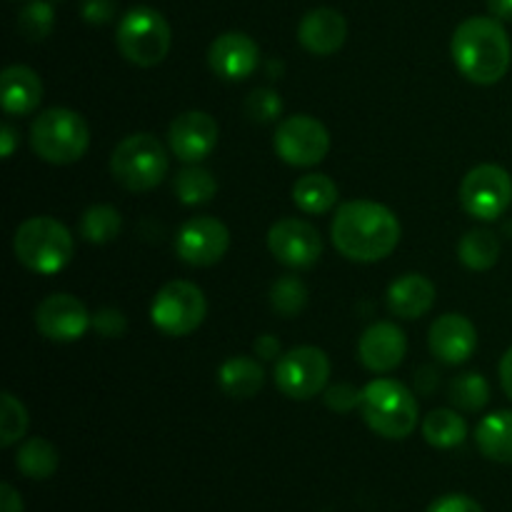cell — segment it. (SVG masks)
I'll use <instances>...</instances> for the list:
<instances>
[{"mask_svg":"<svg viewBox=\"0 0 512 512\" xmlns=\"http://www.w3.org/2000/svg\"><path fill=\"white\" fill-rule=\"evenodd\" d=\"M333 245L353 263H375L398 248L400 220L385 205L373 200H350L338 208L333 218Z\"/></svg>","mask_w":512,"mask_h":512,"instance_id":"6da1fadb","label":"cell"},{"mask_svg":"<svg viewBox=\"0 0 512 512\" xmlns=\"http://www.w3.org/2000/svg\"><path fill=\"white\" fill-rule=\"evenodd\" d=\"M450 53H453L455 68L470 83L495 85L508 75L512 45L508 30L498 18L475 15L455 28Z\"/></svg>","mask_w":512,"mask_h":512,"instance_id":"7a4b0ae2","label":"cell"},{"mask_svg":"<svg viewBox=\"0 0 512 512\" xmlns=\"http://www.w3.org/2000/svg\"><path fill=\"white\" fill-rule=\"evenodd\" d=\"M360 413L375 435L388 440H405L415 433L420 420L415 393L393 378H378L365 385Z\"/></svg>","mask_w":512,"mask_h":512,"instance_id":"3957f363","label":"cell"},{"mask_svg":"<svg viewBox=\"0 0 512 512\" xmlns=\"http://www.w3.org/2000/svg\"><path fill=\"white\" fill-rule=\"evenodd\" d=\"M13 253L33 273L55 275L73 260L75 240L60 220L38 215L15 230Z\"/></svg>","mask_w":512,"mask_h":512,"instance_id":"277c9868","label":"cell"},{"mask_svg":"<svg viewBox=\"0 0 512 512\" xmlns=\"http://www.w3.org/2000/svg\"><path fill=\"white\" fill-rule=\"evenodd\" d=\"M30 145L45 163L70 165L88 150L90 128L75 110L50 108L43 110L30 125Z\"/></svg>","mask_w":512,"mask_h":512,"instance_id":"5b68a950","label":"cell"},{"mask_svg":"<svg viewBox=\"0 0 512 512\" xmlns=\"http://www.w3.org/2000/svg\"><path fill=\"white\" fill-rule=\"evenodd\" d=\"M110 173L130 193H148L168 175V153L155 135H128L110 155Z\"/></svg>","mask_w":512,"mask_h":512,"instance_id":"8992f818","label":"cell"},{"mask_svg":"<svg viewBox=\"0 0 512 512\" xmlns=\"http://www.w3.org/2000/svg\"><path fill=\"white\" fill-rule=\"evenodd\" d=\"M170 25L158 10L140 8L128 10L120 18L118 30H115V43H118L120 55L140 68H153L160 65L170 53Z\"/></svg>","mask_w":512,"mask_h":512,"instance_id":"52a82bcc","label":"cell"},{"mask_svg":"<svg viewBox=\"0 0 512 512\" xmlns=\"http://www.w3.org/2000/svg\"><path fill=\"white\" fill-rule=\"evenodd\" d=\"M208 303L198 285L188 280H170L155 295L150 305V320L168 338H183L203 325Z\"/></svg>","mask_w":512,"mask_h":512,"instance_id":"ba28073f","label":"cell"},{"mask_svg":"<svg viewBox=\"0 0 512 512\" xmlns=\"http://www.w3.org/2000/svg\"><path fill=\"white\" fill-rule=\"evenodd\" d=\"M330 360L313 345H300L280 355L275 365V385L290 400H310L328 385Z\"/></svg>","mask_w":512,"mask_h":512,"instance_id":"9c48e42d","label":"cell"},{"mask_svg":"<svg viewBox=\"0 0 512 512\" xmlns=\"http://www.w3.org/2000/svg\"><path fill=\"white\" fill-rule=\"evenodd\" d=\"M512 203V178L493 163L478 165L460 183V205L470 218L498 220Z\"/></svg>","mask_w":512,"mask_h":512,"instance_id":"30bf717a","label":"cell"},{"mask_svg":"<svg viewBox=\"0 0 512 512\" xmlns=\"http://www.w3.org/2000/svg\"><path fill=\"white\" fill-rule=\"evenodd\" d=\"M275 153L295 168L323 163L330 150V133L313 115H290L275 130Z\"/></svg>","mask_w":512,"mask_h":512,"instance_id":"8fae6325","label":"cell"},{"mask_svg":"<svg viewBox=\"0 0 512 512\" xmlns=\"http://www.w3.org/2000/svg\"><path fill=\"white\" fill-rule=\"evenodd\" d=\"M230 248V230L225 223L210 215H195L175 238V253L183 263L193 268H208V265L220 263Z\"/></svg>","mask_w":512,"mask_h":512,"instance_id":"7c38bea8","label":"cell"},{"mask_svg":"<svg viewBox=\"0 0 512 512\" xmlns=\"http://www.w3.org/2000/svg\"><path fill=\"white\" fill-rule=\"evenodd\" d=\"M268 248L278 263L288 268H313L323 255V238L300 218H283L270 228Z\"/></svg>","mask_w":512,"mask_h":512,"instance_id":"4fadbf2b","label":"cell"},{"mask_svg":"<svg viewBox=\"0 0 512 512\" xmlns=\"http://www.w3.org/2000/svg\"><path fill=\"white\" fill-rule=\"evenodd\" d=\"M35 325H38L40 335H45L48 340L73 343V340L83 338L85 330L93 325V315L75 295L55 293L35 308Z\"/></svg>","mask_w":512,"mask_h":512,"instance_id":"5bb4252c","label":"cell"},{"mask_svg":"<svg viewBox=\"0 0 512 512\" xmlns=\"http://www.w3.org/2000/svg\"><path fill=\"white\" fill-rule=\"evenodd\" d=\"M220 138L218 120L203 110H188L170 123L168 143L170 150L183 163H200L215 150Z\"/></svg>","mask_w":512,"mask_h":512,"instance_id":"9a60e30c","label":"cell"},{"mask_svg":"<svg viewBox=\"0 0 512 512\" xmlns=\"http://www.w3.org/2000/svg\"><path fill=\"white\" fill-rule=\"evenodd\" d=\"M430 353L445 365H463L478 350V330L465 315L445 313L430 325Z\"/></svg>","mask_w":512,"mask_h":512,"instance_id":"2e32d148","label":"cell"},{"mask_svg":"<svg viewBox=\"0 0 512 512\" xmlns=\"http://www.w3.org/2000/svg\"><path fill=\"white\" fill-rule=\"evenodd\" d=\"M208 65L215 75L225 80H245L258 70L260 48L250 35L230 30L210 43Z\"/></svg>","mask_w":512,"mask_h":512,"instance_id":"e0dca14e","label":"cell"},{"mask_svg":"<svg viewBox=\"0 0 512 512\" xmlns=\"http://www.w3.org/2000/svg\"><path fill=\"white\" fill-rule=\"evenodd\" d=\"M408 353V338L395 323H375L360 335L358 360L370 373H393Z\"/></svg>","mask_w":512,"mask_h":512,"instance_id":"ac0fdd59","label":"cell"},{"mask_svg":"<svg viewBox=\"0 0 512 512\" xmlns=\"http://www.w3.org/2000/svg\"><path fill=\"white\" fill-rule=\"evenodd\" d=\"M348 38V23H345L343 13L333 8H315L303 15L298 25V40L308 53L333 55L338 53Z\"/></svg>","mask_w":512,"mask_h":512,"instance_id":"d6986e66","label":"cell"},{"mask_svg":"<svg viewBox=\"0 0 512 512\" xmlns=\"http://www.w3.org/2000/svg\"><path fill=\"white\" fill-rule=\"evenodd\" d=\"M0 100L8 115H30L43 100V80L28 65H8L0 75Z\"/></svg>","mask_w":512,"mask_h":512,"instance_id":"ffe728a7","label":"cell"},{"mask_svg":"<svg viewBox=\"0 0 512 512\" xmlns=\"http://www.w3.org/2000/svg\"><path fill=\"white\" fill-rule=\"evenodd\" d=\"M435 303V285L425 275L408 273L388 288L390 313L403 320H418L430 313Z\"/></svg>","mask_w":512,"mask_h":512,"instance_id":"44dd1931","label":"cell"},{"mask_svg":"<svg viewBox=\"0 0 512 512\" xmlns=\"http://www.w3.org/2000/svg\"><path fill=\"white\" fill-rule=\"evenodd\" d=\"M265 383L263 365L248 355H233L225 360L218 370V385L228 398L245 400L258 395V390Z\"/></svg>","mask_w":512,"mask_h":512,"instance_id":"7402d4cb","label":"cell"},{"mask_svg":"<svg viewBox=\"0 0 512 512\" xmlns=\"http://www.w3.org/2000/svg\"><path fill=\"white\" fill-rule=\"evenodd\" d=\"M480 453L493 463H512V410H498L480 420L475 428Z\"/></svg>","mask_w":512,"mask_h":512,"instance_id":"603a6c76","label":"cell"},{"mask_svg":"<svg viewBox=\"0 0 512 512\" xmlns=\"http://www.w3.org/2000/svg\"><path fill=\"white\" fill-rule=\"evenodd\" d=\"M338 185L323 173H308L293 185V203L305 215H325L338 203Z\"/></svg>","mask_w":512,"mask_h":512,"instance_id":"cb8c5ba5","label":"cell"},{"mask_svg":"<svg viewBox=\"0 0 512 512\" xmlns=\"http://www.w3.org/2000/svg\"><path fill=\"white\" fill-rule=\"evenodd\" d=\"M60 465V455L53 443L45 438H30L15 453V468L30 480L53 478Z\"/></svg>","mask_w":512,"mask_h":512,"instance_id":"d4e9b609","label":"cell"},{"mask_svg":"<svg viewBox=\"0 0 512 512\" xmlns=\"http://www.w3.org/2000/svg\"><path fill=\"white\" fill-rule=\"evenodd\" d=\"M458 258L470 270H490L500 260V240L493 230L475 228L465 233L458 243Z\"/></svg>","mask_w":512,"mask_h":512,"instance_id":"484cf974","label":"cell"},{"mask_svg":"<svg viewBox=\"0 0 512 512\" xmlns=\"http://www.w3.org/2000/svg\"><path fill=\"white\" fill-rule=\"evenodd\" d=\"M423 438L428 440V445L438 450L458 448L468 438V425H465V420L455 410H433L423 420Z\"/></svg>","mask_w":512,"mask_h":512,"instance_id":"4316f807","label":"cell"},{"mask_svg":"<svg viewBox=\"0 0 512 512\" xmlns=\"http://www.w3.org/2000/svg\"><path fill=\"white\" fill-rule=\"evenodd\" d=\"M173 190L183 205H203L215 198V193H218V180L213 178V173L208 168L190 165V168L180 170L175 175Z\"/></svg>","mask_w":512,"mask_h":512,"instance_id":"83f0119b","label":"cell"},{"mask_svg":"<svg viewBox=\"0 0 512 512\" xmlns=\"http://www.w3.org/2000/svg\"><path fill=\"white\" fill-rule=\"evenodd\" d=\"M120 228H123V218H120L118 210L113 205H93L83 213L80 218L78 230H80V238L88 240L93 245H105L110 240L118 238Z\"/></svg>","mask_w":512,"mask_h":512,"instance_id":"f1b7e54d","label":"cell"},{"mask_svg":"<svg viewBox=\"0 0 512 512\" xmlns=\"http://www.w3.org/2000/svg\"><path fill=\"white\" fill-rule=\"evenodd\" d=\"M448 398L455 408L465 410V413H478L488 405L490 400V385L480 373H465L450 380Z\"/></svg>","mask_w":512,"mask_h":512,"instance_id":"f546056e","label":"cell"},{"mask_svg":"<svg viewBox=\"0 0 512 512\" xmlns=\"http://www.w3.org/2000/svg\"><path fill=\"white\" fill-rule=\"evenodd\" d=\"M270 305H273L275 313H280L283 318H295L298 313H303L305 305H308V288L300 278L295 275H285L278 278L270 288Z\"/></svg>","mask_w":512,"mask_h":512,"instance_id":"4dcf8cb0","label":"cell"},{"mask_svg":"<svg viewBox=\"0 0 512 512\" xmlns=\"http://www.w3.org/2000/svg\"><path fill=\"white\" fill-rule=\"evenodd\" d=\"M55 25V10L48 0H30L18 15V30L30 43H40Z\"/></svg>","mask_w":512,"mask_h":512,"instance_id":"1f68e13d","label":"cell"},{"mask_svg":"<svg viewBox=\"0 0 512 512\" xmlns=\"http://www.w3.org/2000/svg\"><path fill=\"white\" fill-rule=\"evenodd\" d=\"M28 410L13 393H3L0 398V445L10 448L28 433Z\"/></svg>","mask_w":512,"mask_h":512,"instance_id":"d6a6232c","label":"cell"},{"mask_svg":"<svg viewBox=\"0 0 512 512\" xmlns=\"http://www.w3.org/2000/svg\"><path fill=\"white\" fill-rule=\"evenodd\" d=\"M243 110L253 123H273L283 113V100L273 88H258L245 98Z\"/></svg>","mask_w":512,"mask_h":512,"instance_id":"836d02e7","label":"cell"},{"mask_svg":"<svg viewBox=\"0 0 512 512\" xmlns=\"http://www.w3.org/2000/svg\"><path fill=\"white\" fill-rule=\"evenodd\" d=\"M325 405H328L333 413H353L355 408H360V400H363V390L355 388L350 383H338L333 388L325 390L323 395Z\"/></svg>","mask_w":512,"mask_h":512,"instance_id":"e575fe53","label":"cell"},{"mask_svg":"<svg viewBox=\"0 0 512 512\" xmlns=\"http://www.w3.org/2000/svg\"><path fill=\"white\" fill-rule=\"evenodd\" d=\"M93 328L103 338H123L125 330H128V318L118 308H100L93 315Z\"/></svg>","mask_w":512,"mask_h":512,"instance_id":"d590c367","label":"cell"},{"mask_svg":"<svg viewBox=\"0 0 512 512\" xmlns=\"http://www.w3.org/2000/svg\"><path fill=\"white\" fill-rule=\"evenodd\" d=\"M80 15L90 25H105L115 15V0H83L80 3Z\"/></svg>","mask_w":512,"mask_h":512,"instance_id":"8d00e7d4","label":"cell"},{"mask_svg":"<svg viewBox=\"0 0 512 512\" xmlns=\"http://www.w3.org/2000/svg\"><path fill=\"white\" fill-rule=\"evenodd\" d=\"M425 512H485L480 508V503H475L473 498H468V495H443V498H438L435 503H430V508Z\"/></svg>","mask_w":512,"mask_h":512,"instance_id":"74e56055","label":"cell"},{"mask_svg":"<svg viewBox=\"0 0 512 512\" xmlns=\"http://www.w3.org/2000/svg\"><path fill=\"white\" fill-rule=\"evenodd\" d=\"M253 350L260 360H275L280 355V340L275 335H260L253 343Z\"/></svg>","mask_w":512,"mask_h":512,"instance_id":"f35d334b","label":"cell"},{"mask_svg":"<svg viewBox=\"0 0 512 512\" xmlns=\"http://www.w3.org/2000/svg\"><path fill=\"white\" fill-rule=\"evenodd\" d=\"M0 512H23V498L10 483L0 485Z\"/></svg>","mask_w":512,"mask_h":512,"instance_id":"ab89813d","label":"cell"},{"mask_svg":"<svg viewBox=\"0 0 512 512\" xmlns=\"http://www.w3.org/2000/svg\"><path fill=\"white\" fill-rule=\"evenodd\" d=\"M500 383H503L505 395L512 400V348L500 360Z\"/></svg>","mask_w":512,"mask_h":512,"instance_id":"60d3db41","label":"cell"},{"mask_svg":"<svg viewBox=\"0 0 512 512\" xmlns=\"http://www.w3.org/2000/svg\"><path fill=\"white\" fill-rule=\"evenodd\" d=\"M0 143H3V158H10L15 153V145H18V133L10 123H5L0 128Z\"/></svg>","mask_w":512,"mask_h":512,"instance_id":"b9f144b4","label":"cell"},{"mask_svg":"<svg viewBox=\"0 0 512 512\" xmlns=\"http://www.w3.org/2000/svg\"><path fill=\"white\" fill-rule=\"evenodd\" d=\"M488 10L500 23L503 20H512V0H488Z\"/></svg>","mask_w":512,"mask_h":512,"instance_id":"7bdbcfd3","label":"cell"},{"mask_svg":"<svg viewBox=\"0 0 512 512\" xmlns=\"http://www.w3.org/2000/svg\"><path fill=\"white\" fill-rule=\"evenodd\" d=\"M415 383H418V390L423 395L433 393V390H435V370L433 368L418 370V378H415Z\"/></svg>","mask_w":512,"mask_h":512,"instance_id":"ee69618b","label":"cell"}]
</instances>
